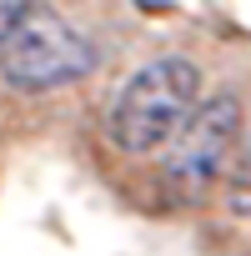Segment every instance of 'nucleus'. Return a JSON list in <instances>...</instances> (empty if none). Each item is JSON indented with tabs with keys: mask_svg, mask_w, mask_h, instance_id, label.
<instances>
[{
	"mask_svg": "<svg viewBox=\"0 0 251 256\" xmlns=\"http://www.w3.org/2000/svg\"><path fill=\"white\" fill-rule=\"evenodd\" d=\"M241 100L231 90L201 96L191 116L176 126V136L161 146L166 151V186L181 201H206V191L221 181L236 141H241Z\"/></svg>",
	"mask_w": 251,
	"mask_h": 256,
	"instance_id": "7ed1b4c3",
	"label": "nucleus"
},
{
	"mask_svg": "<svg viewBox=\"0 0 251 256\" xmlns=\"http://www.w3.org/2000/svg\"><path fill=\"white\" fill-rule=\"evenodd\" d=\"M221 181H226V206H231L236 216H251V136L236 141V151H231Z\"/></svg>",
	"mask_w": 251,
	"mask_h": 256,
	"instance_id": "20e7f679",
	"label": "nucleus"
},
{
	"mask_svg": "<svg viewBox=\"0 0 251 256\" xmlns=\"http://www.w3.org/2000/svg\"><path fill=\"white\" fill-rule=\"evenodd\" d=\"M96 70V46L56 10L30 6L20 26L0 40V80L20 96H50Z\"/></svg>",
	"mask_w": 251,
	"mask_h": 256,
	"instance_id": "f03ea898",
	"label": "nucleus"
},
{
	"mask_svg": "<svg viewBox=\"0 0 251 256\" xmlns=\"http://www.w3.org/2000/svg\"><path fill=\"white\" fill-rule=\"evenodd\" d=\"M201 100V66L191 56H156L110 96L106 131L126 156H156Z\"/></svg>",
	"mask_w": 251,
	"mask_h": 256,
	"instance_id": "f257e3e1",
	"label": "nucleus"
},
{
	"mask_svg": "<svg viewBox=\"0 0 251 256\" xmlns=\"http://www.w3.org/2000/svg\"><path fill=\"white\" fill-rule=\"evenodd\" d=\"M36 6V0H0V40H6L16 26H20V16Z\"/></svg>",
	"mask_w": 251,
	"mask_h": 256,
	"instance_id": "39448f33",
	"label": "nucleus"
}]
</instances>
